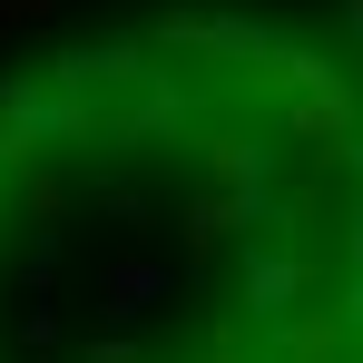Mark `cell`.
<instances>
[{
  "label": "cell",
  "instance_id": "1",
  "mask_svg": "<svg viewBox=\"0 0 363 363\" xmlns=\"http://www.w3.org/2000/svg\"><path fill=\"white\" fill-rule=\"evenodd\" d=\"M314 304H334V245H275V236H245L236 255V324L245 334H275Z\"/></svg>",
  "mask_w": 363,
  "mask_h": 363
},
{
  "label": "cell",
  "instance_id": "2",
  "mask_svg": "<svg viewBox=\"0 0 363 363\" xmlns=\"http://www.w3.org/2000/svg\"><path fill=\"white\" fill-rule=\"evenodd\" d=\"M186 157H196V196H236V206H265V186L285 177L275 138L255 118H206L186 138Z\"/></svg>",
  "mask_w": 363,
  "mask_h": 363
},
{
  "label": "cell",
  "instance_id": "3",
  "mask_svg": "<svg viewBox=\"0 0 363 363\" xmlns=\"http://www.w3.org/2000/svg\"><path fill=\"white\" fill-rule=\"evenodd\" d=\"M275 138L295 147L304 177L344 167L354 138H363V69H354V79H334V89H314V99H295V108H275Z\"/></svg>",
  "mask_w": 363,
  "mask_h": 363
},
{
  "label": "cell",
  "instance_id": "4",
  "mask_svg": "<svg viewBox=\"0 0 363 363\" xmlns=\"http://www.w3.org/2000/svg\"><path fill=\"white\" fill-rule=\"evenodd\" d=\"M177 226H186V255L206 265L216 245H236V236H255V206H236V196H196L186 186V206H177Z\"/></svg>",
  "mask_w": 363,
  "mask_h": 363
},
{
  "label": "cell",
  "instance_id": "5",
  "mask_svg": "<svg viewBox=\"0 0 363 363\" xmlns=\"http://www.w3.org/2000/svg\"><path fill=\"white\" fill-rule=\"evenodd\" d=\"M157 295H167V265H157V255H118V265L99 275V314H108V324H138Z\"/></svg>",
  "mask_w": 363,
  "mask_h": 363
},
{
  "label": "cell",
  "instance_id": "6",
  "mask_svg": "<svg viewBox=\"0 0 363 363\" xmlns=\"http://www.w3.org/2000/svg\"><path fill=\"white\" fill-rule=\"evenodd\" d=\"M89 363H157V354H138L128 334H89Z\"/></svg>",
  "mask_w": 363,
  "mask_h": 363
},
{
  "label": "cell",
  "instance_id": "7",
  "mask_svg": "<svg viewBox=\"0 0 363 363\" xmlns=\"http://www.w3.org/2000/svg\"><path fill=\"white\" fill-rule=\"evenodd\" d=\"M0 20H50V0H0Z\"/></svg>",
  "mask_w": 363,
  "mask_h": 363
}]
</instances>
